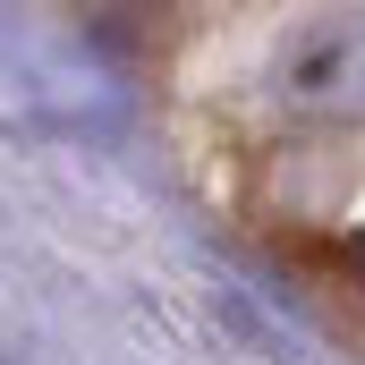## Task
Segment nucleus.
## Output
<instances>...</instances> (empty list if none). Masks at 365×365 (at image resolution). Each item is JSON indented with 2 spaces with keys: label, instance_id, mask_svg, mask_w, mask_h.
<instances>
[{
  "label": "nucleus",
  "instance_id": "nucleus-1",
  "mask_svg": "<svg viewBox=\"0 0 365 365\" xmlns=\"http://www.w3.org/2000/svg\"><path fill=\"white\" fill-rule=\"evenodd\" d=\"M264 102L297 128H365V0L314 9L280 34Z\"/></svg>",
  "mask_w": 365,
  "mask_h": 365
},
{
  "label": "nucleus",
  "instance_id": "nucleus-2",
  "mask_svg": "<svg viewBox=\"0 0 365 365\" xmlns=\"http://www.w3.org/2000/svg\"><path fill=\"white\" fill-rule=\"evenodd\" d=\"M306 255V272L323 289V306H331V323H349L365 340V255L357 247H331V238H314V247H297Z\"/></svg>",
  "mask_w": 365,
  "mask_h": 365
}]
</instances>
